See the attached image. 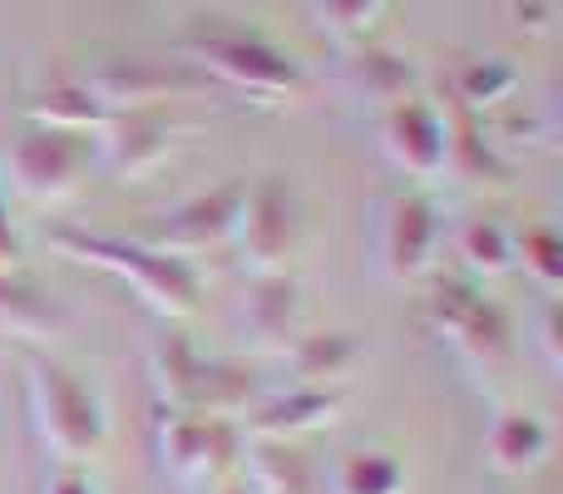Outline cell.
I'll return each instance as SVG.
<instances>
[{
	"label": "cell",
	"mask_w": 563,
	"mask_h": 494,
	"mask_svg": "<svg viewBox=\"0 0 563 494\" xmlns=\"http://www.w3.org/2000/svg\"><path fill=\"white\" fill-rule=\"evenodd\" d=\"M184 65H194L203 79H218L233 95H247L253 105H282V99L307 95V75L282 45L263 30L233 25V20H198L178 40Z\"/></svg>",
	"instance_id": "1"
},
{
	"label": "cell",
	"mask_w": 563,
	"mask_h": 494,
	"mask_svg": "<svg viewBox=\"0 0 563 494\" xmlns=\"http://www.w3.org/2000/svg\"><path fill=\"white\" fill-rule=\"evenodd\" d=\"M65 257L89 262L99 272H114L124 277L139 297L148 301L164 317H194L198 297H203V282H198V267L178 252H158L148 243H129V238H104V233H79V228H55L49 233Z\"/></svg>",
	"instance_id": "2"
},
{
	"label": "cell",
	"mask_w": 563,
	"mask_h": 494,
	"mask_svg": "<svg viewBox=\"0 0 563 494\" xmlns=\"http://www.w3.org/2000/svg\"><path fill=\"white\" fill-rule=\"evenodd\" d=\"M30 416L59 465H79L104 446V410L79 376L45 356H30Z\"/></svg>",
	"instance_id": "3"
},
{
	"label": "cell",
	"mask_w": 563,
	"mask_h": 494,
	"mask_svg": "<svg viewBox=\"0 0 563 494\" xmlns=\"http://www.w3.org/2000/svg\"><path fill=\"white\" fill-rule=\"evenodd\" d=\"M301 238V213H297V194H291L282 178H257L243 194V213L233 223V238L228 243L238 248L243 267L253 277L263 272H282Z\"/></svg>",
	"instance_id": "4"
},
{
	"label": "cell",
	"mask_w": 563,
	"mask_h": 494,
	"mask_svg": "<svg viewBox=\"0 0 563 494\" xmlns=\"http://www.w3.org/2000/svg\"><path fill=\"white\" fill-rule=\"evenodd\" d=\"M95 164V139L89 134H65V129H30L25 139H15L5 154L10 188L35 204L65 198L79 188V178Z\"/></svg>",
	"instance_id": "5"
},
{
	"label": "cell",
	"mask_w": 563,
	"mask_h": 494,
	"mask_svg": "<svg viewBox=\"0 0 563 494\" xmlns=\"http://www.w3.org/2000/svg\"><path fill=\"white\" fill-rule=\"evenodd\" d=\"M79 85H85L109 114H124V109H158V99H174V95H198L208 79L198 75L194 65H184V59L114 55L89 69Z\"/></svg>",
	"instance_id": "6"
},
{
	"label": "cell",
	"mask_w": 563,
	"mask_h": 494,
	"mask_svg": "<svg viewBox=\"0 0 563 494\" xmlns=\"http://www.w3.org/2000/svg\"><path fill=\"white\" fill-rule=\"evenodd\" d=\"M154 450L158 465L184 485H203L233 455V426L223 416H198V410L158 406L154 416Z\"/></svg>",
	"instance_id": "7"
},
{
	"label": "cell",
	"mask_w": 563,
	"mask_h": 494,
	"mask_svg": "<svg viewBox=\"0 0 563 494\" xmlns=\"http://www.w3.org/2000/svg\"><path fill=\"white\" fill-rule=\"evenodd\" d=\"M154 386L158 406L174 410H198V416H228L238 406V381L228 376V366L198 356L194 341L168 337L154 347Z\"/></svg>",
	"instance_id": "8"
},
{
	"label": "cell",
	"mask_w": 563,
	"mask_h": 494,
	"mask_svg": "<svg viewBox=\"0 0 563 494\" xmlns=\"http://www.w3.org/2000/svg\"><path fill=\"white\" fill-rule=\"evenodd\" d=\"M430 327L479 371H499L509 351V327L499 317L495 301H485L475 287L465 282H440L435 297H430Z\"/></svg>",
	"instance_id": "9"
},
{
	"label": "cell",
	"mask_w": 563,
	"mask_h": 494,
	"mask_svg": "<svg viewBox=\"0 0 563 494\" xmlns=\"http://www.w3.org/2000/svg\"><path fill=\"white\" fill-rule=\"evenodd\" d=\"M440 248V213L426 194L406 188L396 194L386 208H380V223H376V252H380V272L390 282H416L430 272Z\"/></svg>",
	"instance_id": "10"
},
{
	"label": "cell",
	"mask_w": 563,
	"mask_h": 494,
	"mask_svg": "<svg viewBox=\"0 0 563 494\" xmlns=\"http://www.w3.org/2000/svg\"><path fill=\"white\" fill-rule=\"evenodd\" d=\"M380 149L410 178H435L450 168V124L430 99L410 95L380 119Z\"/></svg>",
	"instance_id": "11"
},
{
	"label": "cell",
	"mask_w": 563,
	"mask_h": 494,
	"mask_svg": "<svg viewBox=\"0 0 563 494\" xmlns=\"http://www.w3.org/2000/svg\"><path fill=\"white\" fill-rule=\"evenodd\" d=\"M243 194H247V178H233V184L213 188L203 198H188L184 208L168 213V223L154 233L158 252H178V257H194V252H208V248H223L233 238V223L243 213Z\"/></svg>",
	"instance_id": "12"
},
{
	"label": "cell",
	"mask_w": 563,
	"mask_h": 494,
	"mask_svg": "<svg viewBox=\"0 0 563 494\" xmlns=\"http://www.w3.org/2000/svg\"><path fill=\"white\" fill-rule=\"evenodd\" d=\"M174 134L178 129L168 124L158 109H124V114L109 119L95 139H99V154H104L109 174L114 178H144L168 158Z\"/></svg>",
	"instance_id": "13"
},
{
	"label": "cell",
	"mask_w": 563,
	"mask_h": 494,
	"mask_svg": "<svg viewBox=\"0 0 563 494\" xmlns=\"http://www.w3.org/2000/svg\"><path fill=\"white\" fill-rule=\"evenodd\" d=\"M549 446H554V430H549V420L534 416V410H499L485 436L489 465L505 470V475H529V470H539L549 460Z\"/></svg>",
	"instance_id": "14"
},
{
	"label": "cell",
	"mask_w": 563,
	"mask_h": 494,
	"mask_svg": "<svg viewBox=\"0 0 563 494\" xmlns=\"http://www.w3.org/2000/svg\"><path fill=\"white\" fill-rule=\"evenodd\" d=\"M297 317H301V301H297V282H291L287 272H263V277H253V292H247V301H243V327L253 331V341H263V347L282 341V347H287V341L297 337Z\"/></svg>",
	"instance_id": "15"
},
{
	"label": "cell",
	"mask_w": 563,
	"mask_h": 494,
	"mask_svg": "<svg viewBox=\"0 0 563 494\" xmlns=\"http://www.w3.org/2000/svg\"><path fill=\"white\" fill-rule=\"evenodd\" d=\"M336 410H341L336 391H327V386H291L287 396L267 400V406L247 420V430H253V436H263V440H287V436H301V430L327 426Z\"/></svg>",
	"instance_id": "16"
},
{
	"label": "cell",
	"mask_w": 563,
	"mask_h": 494,
	"mask_svg": "<svg viewBox=\"0 0 563 494\" xmlns=\"http://www.w3.org/2000/svg\"><path fill=\"white\" fill-rule=\"evenodd\" d=\"M341 85L356 99L371 105H400V99L416 95V65L406 55H390V50H356V55L341 65Z\"/></svg>",
	"instance_id": "17"
},
{
	"label": "cell",
	"mask_w": 563,
	"mask_h": 494,
	"mask_svg": "<svg viewBox=\"0 0 563 494\" xmlns=\"http://www.w3.org/2000/svg\"><path fill=\"white\" fill-rule=\"evenodd\" d=\"M25 114H30V124H35V129H65V134H89V139H95L99 129L114 119L85 85H79V79H75V85H59V89L35 95L25 105Z\"/></svg>",
	"instance_id": "18"
},
{
	"label": "cell",
	"mask_w": 563,
	"mask_h": 494,
	"mask_svg": "<svg viewBox=\"0 0 563 494\" xmlns=\"http://www.w3.org/2000/svg\"><path fill=\"white\" fill-rule=\"evenodd\" d=\"M351 361H356V337H346V331H317V337L287 341V366L297 386H321V381L341 376Z\"/></svg>",
	"instance_id": "19"
},
{
	"label": "cell",
	"mask_w": 563,
	"mask_h": 494,
	"mask_svg": "<svg viewBox=\"0 0 563 494\" xmlns=\"http://www.w3.org/2000/svg\"><path fill=\"white\" fill-rule=\"evenodd\" d=\"M336 494H400L406 490V465L390 450H346L331 470Z\"/></svg>",
	"instance_id": "20"
},
{
	"label": "cell",
	"mask_w": 563,
	"mask_h": 494,
	"mask_svg": "<svg viewBox=\"0 0 563 494\" xmlns=\"http://www.w3.org/2000/svg\"><path fill=\"white\" fill-rule=\"evenodd\" d=\"M455 252L470 262V272L479 277H499V272L515 267V238L495 223V218H470L455 233Z\"/></svg>",
	"instance_id": "21"
},
{
	"label": "cell",
	"mask_w": 563,
	"mask_h": 494,
	"mask_svg": "<svg viewBox=\"0 0 563 494\" xmlns=\"http://www.w3.org/2000/svg\"><path fill=\"white\" fill-rule=\"evenodd\" d=\"M247 494H311V470L287 440L263 446L253 460V485Z\"/></svg>",
	"instance_id": "22"
},
{
	"label": "cell",
	"mask_w": 563,
	"mask_h": 494,
	"mask_svg": "<svg viewBox=\"0 0 563 494\" xmlns=\"http://www.w3.org/2000/svg\"><path fill=\"white\" fill-rule=\"evenodd\" d=\"M515 89H519V69H509L505 59H470L455 75V99L465 109L505 105V99H515Z\"/></svg>",
	"instance_id": "23"
},
{
	"label": "cell",
	"mask_w": 563,
	"mask_h": 494,
	"mask_svg": "<svg viewBox=\"0 0 563 494\" xmlns=\"http://www.w3.org/2000/svg\"><path fill=\"white\" fill-rule=\"evenodd\" d=\"M515 262L544 292H559V282H563V238L554 233V228H529V233L515 243Z\"/></svg>",
	"instance_id": "24"
},
{
	"label": "cell",
	"mask_w": 563,
	"mask_h": 494,
	"mask_svg": "<svg viewBox=\"0 0 563 494\" xmlns=\"http://www.w3.org/2000/svg\"><path fill=\"white\" fill-rule=\"evenodd\" d=\"M386 0H317L321 25L336 40H366V30L380 20Z\"/></svg>",
	"instance_id": "25"
},
{
	"label": "cell",
	"mask_w": 563,
	"mask_h": 494,
	"mask_svg": "<svg viewBox=\"0 0 563 494\" xmlns=\"http://www.w3.org/2000/svg\"><path fill=\"white\" fill-rule=\"evenodd\" d=\"M0 321H5V327H15V331H40L49 321L45 311H40L35 292L20 287V282H10L5 272H0Z\"/></svg>",
	"instance_id": "26"
},
{
	"label": "cell",
	"mask_w": 563,
	"mask_h": 494,
	"mask_svg": "<svg viewBox=\"0 0 563 494\" xmlns=\"http://www.w3.org/2000/svg\"><path fill=\"white\" fill-rule=\"evenodd\" d=\"M45 494H104L89 480V470H79V465H55L49 470V480H45Z\"/></svg>",
	"instance_id": "27"
},
{
	"label": "cell",
	"mask_w": 563,
	"mask_h": 494,
	"mask_svg": "<svg viewBox=\"0 0 563 494\" xmlns=\"http://www.w3.org/2000/svg\"><path fill=\"white\" fill-rule=\"evenodd\" d=\"M15 262V233H10V208H5V188H0V272Z\"/></svg>",
	"instance_id": "28"
},
{
	"label": "cell",
	"mask_w": 563,
	"mask_h": 494,
	"mask_svg": "<svg viewBox=\"0 0 563 494\" xmlns=\"http://www.w3.org/2000/svg\"><path fill=\"white\" fill-rule=\"evenodd\" d=\"M544 347H549V371H559V307H549V321H544Z\"/></svg>",
	"instance_id": "29"
},
{
	"label": "cell",
	"mask_w": 563,
	"mask_h": 494,
	"mask_svg": "<svg viewBox=\"0 0 563 494\" xmlns=\"http://www.w3.org/2000/svg\"><path fill=\"white\" fill-rule=\"evenodd\" d=\"M223 494H247V490H223Z\"/></svg>",
	"instance_id": "30"
}]
</instances>
